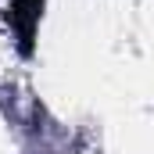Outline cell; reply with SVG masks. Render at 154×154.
<instances>
[{"instance_id":"6da1fadb","label":"cell","mask_w":154,"mask_h":154,"mask_svg":"<svg viewBox=\"0 0 154 154\" xmlns=\"http://www.w3.org/2000/svg\"><path fill=\"white\" fill-rule=\"evenodd\" d=\"M39 4H43V0H11V7H14V25H18V32L25 39V47H29V39H32V25H36Z\"/></svg>"}]
</instances>
